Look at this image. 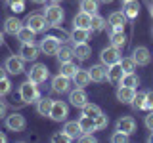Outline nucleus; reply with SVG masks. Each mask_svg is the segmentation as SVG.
<instances>
[{
    "label": "nucleus",
    "instance_id": "f257e3e1",
    "mask_svg": "<svg viewBox=\"0 0 153 143\" xmlns=\"http://www.w3.org/2000/svg\"><path fill=\"white\" fill-rule=\"evenodd\" d=\"M19 97H21L23 103H35L40 97V92H38V84H35L33 80H25L21 86H19Z\"/></svg>",
    "mask_w": 153,
    "mask_h": 143
},
{
    "label": "nucleus",
    "instance_id": "f03ea898",
    "mask_svg": "<svg viewBox=\"0 0 153 143\" xmlns=\"http://www.w3.org/2000/svg\"><path fill=\"white\" fill-rule=\"evenodd\" d=\"M44 17H46L48 25L57 27V25H61V23H63L65 13H63V10H61V6H59L57 2H52L50 6L44 8Z\"/></svg>",
    "mask_w": 153,
    "mask_h": 143
},
{
    "label": "nucleus",
    "instance_id": "7ed1b4c3",
    "mask_svg": "<svg viewBox=\"0 0 153 143\" xmlns=\"http://www.w3.org/2000/svg\"><path fill=\"white\" fill-rule=\"evenodd\" d=\"M48 76H50V71H48V67H46V65H42V63H35V65L31 67V69L27 71V78H29V80H33L35 84H42V82H46Z\"/></svg>",
    "mask_w": 153,
    "mask_h": 143
},
{
    "label": "nucleus",
    "instance_id": "20e7f679",
    "mask_svg": "<svg viewBox=\"0 0 153 143\" xmlns=\"http://www.w3.org/2000/svg\"><path fill=\"white\" fill-rule=\"evenodd\" d=\"M100 59H102V63L105 67L113 65V63H119V61L123 59V54H121V48H115V46H107L102 50V54H100Z\"/></svg>",
    "mask_w": 153,
    "mask_h": 143
},
{
    "label": "nucleus",
    "instance_id": "39448f33",
    "mask_svg": "<svg viewBox=\"0 0 153 143\" xmlns=\"http://www.w3.org/2000/svg\"><path fill=\"white\" fill-rule=\"evenodd\" d=\"M4 124H6V128L10 132H23L27 126V120L23 114L19 113H12V114H6V118H4Z\"/></svg>",
    "mask_w": 153,
    "mask_h": 143
},
{
    "label": "nucleus",
    "instance_id": "423d86ee",
    "mask_svg": "<svg viewBox=\"0 0 153 143\" xmlns=\"http://www.w3.org/2000/svg\"><path fill=\"white\" fill-rule=\"evenodd\" d=\"M59 46H61V42L57 36H44L40 40V46L38 48H40V54H44V55H56Z\"/></svg>",
    "mask_w": 153,
    "mask_h": 143
},
{
    "label": "nucleus",
    "instance_id": "0eeeda50",
    "mask_svg": "<svg viewBox=\"0 0 153 143\" xmlns=\"http://www.w3.org/2000/svg\"><path fill=\"white\" fill-rule=\"evenodd\" d=\"M4 69H6L12 76H17V74L25 73V61H23L21 57H17V55H10L6 59V63H4Z\"/></svg>",
    "mask_w": 153,
    "mask_h": 143
},
{
    "label": "nucleus",
    "instance_id": "6e6552de",
    "mask_svg": "<svg viewBox=\"0 0 153 143\" xmlns=\"http://www.w3.org/2000/svg\"><path fill=\"white\" fill-rule=\"evenodd\" d=\"M25 25L31 29V31H35V32H42V31H46L48 21H46L44 13H31V15L27 17Z\"/></svg>",
    "mask_w": 153,
    "mask_h": 143
},
{
    "label": "nucleus",
    "instance_id": "1a4fd4ad",
    "mask_svg": "<svg viewBox=\"0 0 153 143\" xmlns=\"http://www.w3.org/2000/svg\"><path fill=\"white\" fill-rule=\"evenodd\" d=\"M67 114H69V107H67L65 101H56L52 103V111H50V118L54 122H63L67 118Z\"/></svg>",
    "mask_w": 153,
    "mask_h": 143
},
{
    "label": "nucleus",
    "instance_id": "9d476101",
    "mask_svg": "<svg viewBox=\"0 0 153 143\" xmlns=\"http://www.w3.org/2000/svg\"><path fill=\"white\" fill-rule=\"evenodd\" d=\"M69 103L76 109H82L86 103H88V95H86L84 88H75L69 92Z\"/></svg>",
    "mask_w": 153,
    "mask_h": 143
},
{
    "label": "nucleus",
    "instance_id": "9b49d317",
    "mask_svg": "<svg viewBox=\"0 0 153 143\" xmlns=\"http://www.w3.org/2000/svg\"><path fill=\"white\" fill-rule=\"evenodd\" d=\"M52 90L56 94H69L71 90V78H67L63 74H56L52 78Z\"/></svg>",
    "mask_w": 153,
    "mask_h": 143
},
{
    "label": "nucleus",
    "instance_id": "f8f14e48",
    "mask_svg": "<svg viewBox=\"0 0 153 143\" xmlns=\"http://www.w3.org/2000/svg\"><path fill=\"white\" fill-rule=\"evenodd\" d=\"M38 54H40V48L35 46V42H31V44H21V48H19V57H21L23 61H36Z\"/></svg>",
    "mask_w": 153,
    "mask_h": 143
},
{
    "label": "nucleus",
    "instance_id": "ddd939ff",
    "mask_svg": "<svg viewBox=\"0 0 153 143\" xmlns=\"http://www.w3.org/2000/svg\"><path fill=\"white\" fill-rule=\"evenodd\" d=\"M132 59L136 61V65L146 67V65H149V61H151V52L147 50L146 46H138V48H134V52H132Z\"/></svg>",
    "mask_w": 153,
    "mask_h": 143
},
{
    "label": "nucleus",
    "instance_id": "4468645a",
    "mask_svg": "<svg viewBox=\"0 0 153 143\" xmlns=\"http://www.w3.org/2000/svg\"><path fill=\"white\" fill-rule=\"evenodd\" d=\"M117 130L126 133V136H132V133L136 132V120H134L132 116H121L117 120Z\"/></svg>",
    "mask_w": 153,
    "mask_h": 143
},
{
    "label": "nucleus",
    "instance_id": "2eb2a0df",
    "mask_svg": "<svg viewBox=\"0 0 153 143\" xmlns=\"http://www.w3.org/2000/svg\"><path fill=\"white\" fill-rule=\"evenodd\" d=\"M73 84L76 86V88H86L90 82H92V78H90V73L88 69H76V73L73 74Z\"/></svg>",
    "mask_w": 153,
    "mask_h": 143
},
{
    "label": "nucleus",
    "instance_id": "dca6fc26",
    "mask_svg": "<svg viewBox=\"0 0 153 143\" xmlns=\"http://www.w3.org/2000/svg\"><path fill=\"white\" fill-rule=\"evenodd\" d=\"M134 95H136V88H128V86H119L117 90V99L124 105H132V99Z\"/></svg>",
    "mask_w": 153,
    "mask_h": 143
},
{
    "label": "nucleus",
    "instance_id": "f3484780",
    "mask_svg": "<svg viewBox=\"0 0 153 143\" xmlns=\"http://www.w3.org/2000/svg\"><path fill=\"white\" fill-rule=\"evenodd\" d=\"M88 73H90L92 82H103V80H107V67L103 63L102 65H92L88 69Z\"/></svg>",
    "mask_w": 153,
    "mask_h": 143
},
{
    "label": "nucleus",
    "instance_id": "a211bd4d",
    "mask_svg": "<svg viewBox=\"0 0 153 143\" xmlns=\"http://www.w3.org/2000/svg\"><path fill=\"white\" fill-rule=\"evenodd\" d=\"M123 74H124V71H123L121 63H113V65L107 67V80L111 84H119L121 78H123Z\"/></svg>",
    "mask_w": 153,
    "mask_h": 143
},
{
    "label": "nucleus",
    "instance_id": "6ab92c4d",
    "mask_svg": "<svg viewBox=\"0 0 153 143\" xmlns=\"http://www.w3.org/2000/svg\"><path fill=\"white\" fill-rule=\"evenodd\" d=\"M123 12L128 19H136L138 13H140V2L138 0H126V2H123Z\"/></svg>",
    "mask_w": 153,
    "mask_h": 143
},
{
    "label": "nucleus",
    "instance_id": "aec40b11",
    "mask_svg": "<svg viewBox=\"0 0 153 143\" xmlns=\"http://www.w3.org/2000/svg\"><path fill=\"white\" fill-rule=\"evenodd\" d=\"M126 19H128V17L124 15V12H123V10H119V12L109 13L107 23H109L113 29H124V23H126Z\"/></svg>",
    "mask_w": 153,
    "mask_h": 143
},
{
    "label": "nucleus",
    "instance_id": "412c9836",
    "mask_svg": "<svg viewBox=\"0 0 153 143\" xmlns=\"http://www.w3.org/2000/svg\"><path fill=\"white\" fill-rule=\"evenodd\" d=\"M90 25H92V13H88V12H82V10H80V12L75 15V19H73V27L90 29Z\"/></svg>",
    "mask_w": 153,
    "mask_h": 143
},
{
    "label": "nucleus",
    "instance_id": "4be33fe9",
    "mask_svg": "<svg viewBox=\"0 0 153 143\" xmlns=\"http://www.w3.org/2000/svg\"><path fill=\"white\" fill-rule=\"evenodd\" d=\"M73 52H75V57L79 61H86L90 55H92V48H90L86 42H80V44H75L73 48Z\"/></svg>",
    "mask_w": 153,
    "mask_h": 143
},
{
    "label": "nucleus",
    "instance_id": "5701e85b",
    "mask_svg": "<svg viewBox=\"0 0 153 143\" xmlns=\"http://www.w3.org/2000/svg\"><path fill=\"white\" fill-rule=\"evenodd\" d=\"M23 23L19 21L17 17H8L6 21H4V32H8V35H13L16 36L19 31H21Z\"/></svg>",
    "mask_w": 153,
    "mask_h": 143
},
{
    "label": "nucleus",
    "instance_id": "b1692460",
    "mask_svg": "<svg viewBox=\"0 0 153 143\" xmlns=\"http://www.w3.org/2000/svg\"><path fill=\"white\" fill-rule=\"evenodd\" d=\"M52 103H54V99H50V97H38V101H36V113L40 114V116H50Z\"/></svg>",
    "mask_w": 153,
    "mask_h": 143
},
{
    "label": "nucleus",
    "instance_id": "393cba45",
    "mask_svg": "<svg viewBox=\"0 0 153 143\" xmlns=\"http://www.w3.org/2000/svg\"><path fill=\"white\" fill-rule=\"evenodd\" d=\"M90 38V29H80V27H73L71 31V40L75 44H80V42H88Z\"/></svg>",
    "mask_w": 153,
    "mask_h": 143
},
{
    "label": "nucleus",
    "instance_id": "a878e982",
    "mask_svg": "<svg viewBox=\"0 0 153 143\" xmlns=\"http://www.w3.org/2000/svg\"><path fill=\"white\" fill-rule=\"evenodd\" d=\"M111 46L115 48H124V44H126V35H124V29H113L111 32Z\"/></svg>",
    "mask_w": 153,
    "mask_h": 143
},
{
    "label": "nucleus",
    "instance_id": "bb28decb",
    "mask_svg": "<svg viewBox=\"0 0 153 143\" xmlns=\"http://www.w3.org/2000/svg\"><path fill=\"white\" fill-rule=\"evenodd\" d=\"M63 132L67 133V136H71L73 139H79V136L82 133L79 120H69V122H65V126H63Z\"/></svg>",
    "mask_w": 153,
    "mask_h": 143
},
{
    "label": "nucleus",
    "instance_id": "cd10ccee",
    "mask_svg": "<svg viewBox=\"0 0 153 143\" xmlns=\"http://www.w3.org/2000/svg\"><path fill=\"white\" fill-rule=\"evenodd\" d=\"M35 35H36L35 31H31L27 25H23L21 31L16 36H17V40H21V44H31V42H35Z\"/></svg>",
    "mask_w": 153,
    "mask_h": 143
},
{
    "label": "nucleus",
    "instance_id": "c85d7f7f",
    "mask_svg": "<svg viewBox=\"0 0 153 143\" xmlns=\"http://www.w3.org/2000/svg\"><path fill=\"white\" fill-rule=\"evenodd\" d=\"M57 61L59 63H65V61H73V57H75V52H73V48L71 46H59V50H57Z\"/></svg>",
    "mask_w": 153,
    "mask_h": 143
},
{
    "label": "nucleus",
    "instance_id": "c756f323",
    "mask_svg": "<svg viewBox=\"0 0 153 143\" xmlns=\"http://www.w3.org/2000/svg\"><path fill=\"white\" fill-rule=\"evenodd\" d=\"M79 124H80V130H82V133H92V132L96 130V126H94V118H92V116L80 114Z\"/></svg>",
    "mask_w": 153,
    "mask_h": 143
},
{
    "label": "nucleus",
    "instance_id": "7c9ffc66",
    "mask_svg": "<svg viewBox=\"0 0 153 143\" xmlns=\"http://www.w3.org/2000/svg\"><path fill=\"white\" fill-rule=\"evenodd\" d=\"M76 67L73 61H65V63H59V74H63V76H67V78H73V74L76 73Z\"/></svg>",
    "mask_w": 153,
    "mask_h": 143
},
{
    "label": "nucleus",
    "instance_id": "2f4dec72",
    "mask_svg": "<svg viewBox=\"0 0 153 143\" xmlns=\"http://www.w3.org/2000/svg\"><path fill=\"white\" fill-rule=\"evenodd\" d=\"M119 84L128 86V88H136V86H140V78H138V76L134 74V73H124Z\"/></svg>",
    "mask_w": 153,
    "mask_h": 143
},
{
    "label": "nucleus",
    "instance_id": "473e14b6",
    "mask_svg": "<svg viewBox=\"0 0 153 143\" xmlns=\"http://www.w3.org/2000/svg\"><path fill=\"white\" fill-rule=\"evenodd\" d=\"M98 2L100 0H80V10L88 13H98Z\"/></svg>",
    "mask_w": 153,
    "mask_h": 143
},
{
    "label": "nucleus",
    "instance_id": "72a5a7b5",
    "mask_svg": "<svg viewBox=\"0 0 153 143\" xmlns=\"http://www.w3.org/2000/svg\"><path fill=\"white\" fill-rule=\"evenodd\" d=\"M105 25H107V21H105L102 15L94 13V15H92V25H90V31L100 32V31H103V29H105Z\"/></svg>",
    "mask_w": 153,
    "mask_h": 143
},
{
    "label": "nucleus",
    "instance_id": "f704fd0d",
    "mask_svg": "<svg viewBox=\"0 0 153 143\" xmlns=\"http://www.w3.org/2000/svg\"><path fill=\"white\" fill-rule=\"evenodd\" d=\"M80 111H82V114H86V116H92V118H96L100 113H102V109H100L96 103H90V101H88V103H86L82 109H80Z\"/></svg>",
    "mask_w": 153,
    "mask_h": 143
},
{
    "label": "nucleus",
    "instance_id": "c9c22d12",
    "mask_svg": "<svg viewBox=\"0 0 153 143\" xmlns=\"http://www.w3.org/2000/svg\"><path fill=\"white\" fill-rule=\"evenodd\" d=\"M132 107L138 109V111H143L146 109V92H136L132 99Z\"/></svg>",
    "mask_w": 153,
    "mask_h": 143
},
{
    "label": "nucleus",
    "instance_id": "e433bc0d",
    "mask_svg": "<svg viewBox=\"0 0 153 143\" xmlns=\"http://www.w3.org/2000/svg\"><path fill=\"white\" fill-rule=\"evenodd\" d=\"M119 63H121V67H123L124 73H134V69H136V61L132 59V55H130V57H123Z\"/></svg>",
    "mask_w": 153,
    "mask_h": 143
},
{
    "label": "nucleus",
    "instance_id": "4c0bfd02",
    "mask_svg": "<svg viewBox=\"0 0 153 143\" xmlns=\"http://www.w3.org/2000/svg\"><path fill=\"white\" fill-rule=\"evenodd\" d=\"M107 124H109V116H107V114H103V113H100L98 116L94 118L96 130H103V128H107Z\"/></svg>",
    "mask_w": 153,
    "mask_h": 143
},
{
    "label": "nucleus",
    "instance_id": "58836bf2",
    "mask_svg": "<svg viewBox=\"0 0 153 143\" xmlns=\"http://www.w3.org/2000/svg\"><path fill=\"white\" fill-rule=\"evenodd\" d=\"M10 90H12V82H10V78L2 76V78H0V97L8 95V94H10Z\"/></svg>",
    "mask_w": 153,
    "mask_h": 143
},
{
    "label": "nucleus",
    "instance_id": "ea45409f",
    "mask_svg": "<svg viewBox=\"0 0 153 143\" xmlns=\"http://www.w3.org/2000/svg\"><path fill=\"white\" fill-rule=\"evenodd\" d=\"M52 141H54V143H71L75 139L71 136H67L65 132H61V133H54V136H52Z\"/></svg>",
    "mask_w": 153,
    "mask_h": 143
},
{
    "label": "nucleus",
    "instance_id": "a19ab883",
    "mask_svg": "<svg viewBox=\"0 0 153 143\" xmlns=\"http://www.w3.org/2000/svg\"><path fill=\"white\" fill-rule=\"evenodd\" d=\"M128 137H130V136H126V133H123V132L117 130V132L111 136V141H113V143H124V141H128Z\"/></svg>",
    "mask_w": 153,
    "mask_h": 143
},
{
    "label": "nucleus",
    "instance_id": "79ce46f5",
    "mask_svg": "<svg viewBox=\"0 0 153 143\" xmlns=\"http://www.w3.org/2000/svg\"><path fill=\"white\" fill-rule=\"evenodd\" d=\"M146 111H153V90L146 92Z\"/></svg>",
    "mask_w": 153,
    "mask_h": 143
},
{
    "label": "nucleus",
    "instance_id": "37998d69",
    "mask_svg": "<svg viewBox=\"0 0 153 143\" xmlns=\"http://www.w3.org/2000/svg\"><path fill=\"white\" fill-rule=\"evenodd\" d=\"M143 124H146V128H147L149 132H153V111L147 113V116L143 118Z\"/></svg>",
    "mask_w": 153,
    "mask_h": 143
},
{
    "label": "nucleus",
    "instance_id": "c03bdc74",
    "mask_svg": "<svg viewBox=\"0 0 153 143\" xmlns=\"http://www.w3.org/2000/svg\"><path fill=\"white\" fill-rule=\"evenodd\" d=\"M6 2H8L10 10H13V8H17V6H25V0H6Z\"/></svg>",
    "mask_w": 153,
    "mask_h": 143
},
{
    "label": "nucleus",
    "instance_id": "a18cd8bd",
    "mask_svg": "<svg viewBox=\"0 0 153 143\" xmlns=\"http://www.w3.org/2000/svg\"><path fill=\"white\" fill-rule=\"evenodd\" d=\"M79 141H92V143H96V137L92 136V133H80Z\"/></svg>",
    "mask_w": 153,
    "mask_h": 143
},
{
    "label": "nucleus",
    "instance_id": "49530a36",
    "mask_svg": "<svg viewBox=\"0 0 153 143\" xmlns=\"http://www.w3.org/2000/svg\"><path fill=\"white\" fill-rule=\"evenodd\" d=\"M6 111H8L6 103H4V101H0V120H2V118H6Z\"/></svg>",
    "mask_w": 153,
    "mask_h": 143
},
{
    "label": "nucleus",
    "instance_id": "de8ad7c7",
    "mask_svg": "<svg viewBox=\"0 0 153 143\" xmlns=\"http://www.w3.org/2000/svg\"><path fill=\"white\" fill-rule=\"evenodd\" d=\"M6 139H8V137H6V136H4V133H2V132H0V143H4V141H6Z\"/></svg>",
    "mask_w": 153,
    "mask_h": 143
},
{
    "label": "nucleus",
    "instance_id": "09e8293b",
    "mask_svg": "<svg viewBox=\"0 0 153 143\" xmlns=\"http://www.w3.org/2000/svg\"><path fill=\"white\" fill-rule=\"evenodd\" d=\"M35 4H46V0H33Z\"/></svg>",
    "mask_w": 153,
    "mask_h": 143
},
{
    "label": "nucleus",
    "instance_id": "8fccbe9b",
    "mask_svg": "<svg viewBox=\"0 0 153 143\" xmlns=\"http://www.w3.org/2000/svg\"><path fill=\"white\" fill-rule=\"evenodd\" d=\"M100 2H102V4H111L113 0H100Z\"/></svg>",
    "mask_w": 153,
    "mask_h": 143
},
{
    "label": "nucleus",
    "instance_id": "3c124183",
    "mask_svg": "<svg viewBox=\"0 0 153 143\" xmlns=\"http://www.w3.org/2000/svg\"><path fill=\"white\" fill-rule=\"evenodd\" d=\"M2 44H4V35L0 32V46H2Z\"/></svg>",
    "mask_w": 153,
    "mask_h": 143
},
{
    "label": "nucleus",
    "instance_id": "603ef678",
    "mask_svg": "<svg viewBox=\"0 0 153 143\" xmlns=\"http://www.w3.org/2000/svg\"><path fill=\"white\" fill-rule=\"evenodd\" d=\"M147 141H149V143H153V132H151V136L147 137Z\"/></svg>",
    "mask_w": 153,
    "mask_h": 143
},
{
    "label": "nucleus",
    "instance_id": "864d4df0",
    "mask_svg": "<svg viewBox=\"0 0 153 143\" xmlns=\"http://www.w3.org/2000/svg\"><path fill=\"white\" fill-rule=\"evenodd\" d=\"M149 13H151V17H153V6H151V10H149Z\"/></svg>",
    "mask_w": 153,
    "mask_h": 143
},
{
    "label": "nucleus",
    "instance_id": "5fc2aeb1",
    "mask_svg": "<svg viewBox=\"0 0 153 143\" xmlns=\"http://www.w3.org/2000/svg\"><path fill=\"white\" fill-rule=\"evenodd\" d=\"M52 2H57V4H59V2H61V0H52Z\"/></svg>",
    "mask_w": 153,
    "mask_h": 143
},
{
    "label": "nucleus",
    "instance_id": "6e6d98bb",
    "mask_svg": "<svg viewBox=\"0 0 153 143\" xmlns=\"http://www.w3.org/2000/svg\"><path fill=\"white\" fill-rule=\"evenodd\" d=\"M123 2H126V0H123Z\"/></svg>",
    "mask_w": 153,
    "mask_h": 143
},
{
    "label": "nucleus",
    "instance_id": "4d7b16f0",
    "mask_svg": "<svg viewBox=\"0 0 153 143\" xmlns=\"http://www.w3.org/2000/svg\"><path fill=\"white\" fill-rule=\"evenodd\" d=\"M151 35H153V31H151Z\"/></svg>",
    "mask_w": 153,
    "mask_h": 143
}]
</instances>
